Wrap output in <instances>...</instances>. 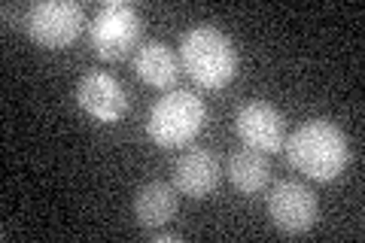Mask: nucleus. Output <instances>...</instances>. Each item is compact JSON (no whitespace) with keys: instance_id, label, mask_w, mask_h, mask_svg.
<instances>
[{"instance_id":"obj_11","label":"nucleus","mask_w":365,"mask_h":243,"mask_svg":"<svg viewBox=\"0 0 365 243\" xmlns=\"http://www.w3.org/2000/svg\"><path fill=\"white\" fill-rule=\"evenodd\" d=\"M134 71H137V76H140L146 86L168 88V86H174L177 76H180V58L174 55V49H170L168 43L150 40V43L137 46Z\"/></svg>"},{"instance_id":"obj_2","label":"nucleus","mask_w":365,"mask_h":243,"mask_svg":"<svg viewBox=\"0 0 365 243\" xmlns=\"http://www.w3.org/2000/svg\"><path fill=\"white\" fill-rule=\"evenodd\" d=\"M180 61L198 86L222 88L237 73V46L235 40L213 25H195L180 40Z\"/></svg>"},{"instance_id":"obj_7","label":"nucleus","mask_w":365,"mask_h":243,"mask_svg":"<svg viewBox=\"0 0 365 243\" xmlns=\"http://www.w3.org/2000/svg\"><path fill=\"white\" fill-rule=\"evenodd\" d=\"M237 137L259 152H280L287 140V122L283 113L268 100H250L235 115Z\"/></svg>"},{"instance_id":"obj_10","label":"nucleus","mask_w":365,"mask_h":243,"mask_svg":"<svg viewBox=\"0 0 365 243\" xmlns=\"http://www.w3.org/2000/svg\"><path fill=\"white\" fill-rule=\"evenodd\" d=\"M177 213V189L162 180H153L134 195V219L143 231H155Z\"/></svg>"},{"instance_id":"obj_4","label":"nucleus","mask_w":365,"mask_h":243,"mask_svg":"<svg viewBox=\"0 0 365 243\" xmlns=\"http://www.w3.org/2000/svg\"><path fill=\"white\" fill-rule=\"evenodd\" d=\"M140 31H143L140 13H137L131 4L110 0V4L101 6L98 16L88 21V43L98 58L119 61V58H125L137 46Z\"/></svg>"},{"instance_id":"obj_5","label":"nucleus","mask_w":365,"mask_h":243,"mask_svg":"<svg viewBox=\"0 0 365 243\" xmlns=\"http://www.w3.org/2000/svg\"><path fill=\"white\" fill-rule=\"evenodd\" d=\"M28 37L43 49L71 46L86 28V9L76 0H43L28 9Z\"/></svg>"},{"instance_id":"obj_8","label":"nucleus","mask_w":365,"mask_h":243,"mask_svg":"<svg viewBox=\"0 0 365 243\" xmlns=\"http://www.w3.org/2000/svg\"><path fill=\"white\" fill-rule=\"evenodd\" d=\"M76 100L98 122H119L128 113V91H125V86L107 71H98V67H91V71L79 76Z\"/></svg>"},{"instance_id":"obj_9","label":"nucleus","mask_w":365,"mask_h":243,"mask_svg":"<svg viewBox=\"0 0 365 243\" xmlns=\"http://www.w3.org/2000/svg\"><path fill=\"white\" fill-rule=\"evenodd\" d=\"M220 158L210 149H189L174 165V189L186 198H207L220 182Z\"/></svg>"},{"instance_id":"obj_6","label":"nucleus","mask_w":365,"mask_h":243,"mask_svg":"<svg viewBox=\"0 0 365 243\" xmlns=\"http://www.w3.org/2000/svg\"><path fill=\"white\" fill-rule=\"evenodd\" d=\"M268 213L283 234H304L317 222V195L299 180H280L268 192Z\"/></svg>"},{"instance_id":"obj_1","label":"nucleus","mask_w":365,"mask_h":243,"mask_svg":"<svg viewBox=\"0 0 365 243\" xmlns=\"http://www.w3.org/2000/svg\"><path fill=\"white\" fill-rule=\"evenodd\" d=\"M283 149H287V158L295 170H302L304 177L319 180V182L335 180L350 165L347 134L332 119L304 122L302 128H295L283 140Z\"/></svg>"},{"instance_id":"obj_12","label":"nucleus","mask_w":365,"mask_h":243,"mask_svg":"<svg viewBox=\"0 0 365 243\" xmlns=\"http://www.w3.org/2000/svg\"><path fill=\"white\" fill-rule=\"evenodd\" d=\"M268 161H265V152H259V149H241V152H235L228 158V177L241 192L247 195H256L268 186Z\"/></svg>"},{"instance_id":"obj_13","label":"nucleus","mask_w":365,"mask_h":243,"mask_svg":"<svg viewBox=\"0 0 365 243\" xmlns=\"http://www.w3.org/2000/svg\"><path fill=\"white\" fill-rule=\"evenodd\" d=\"M150 237H153L155 243H174V240H180V234H170V231H162V228L150 231Z\"/></svg>"},{"instance_id":"obj_3","label":"nucleus","mask_w":365,"mask_h":243,"mask_svg":"<svg viewBox=\"0 0 365 243\" xmlns=\"http://www.w3.org/2000/svg\"><path fill=\"white\" fill-rule=\"evenodd\" d=\"M207 122V107L204 100L189 88H177L170 95L158 98L146 119V134L155 146L177 149L195 140L198 131Z\"/></svg>"}]
</instances>
